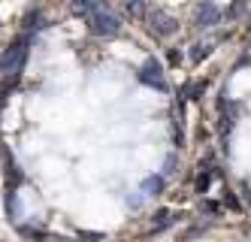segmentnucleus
<instances>
[{
    "label": "nucleus",
    "instance_id": "4",
    "mask_svg": "<svg viewBox=\"0 0 251 242\" xmlns=\"http://www.w3.org/2000/svg\"><path fill=\"white\" fill-rule=\"evenodd\" d=\"M136 76H139V82H142V85H149V88H157V91H167V76H164V67H160L154 58L142 64Z\"/></svg>",
    "mask_w": 251,
    "mask_h": 242
},
{
    "label": "nucleus",
    "instance_id": "7",
    "mask_svg": "<svg viewBox=\"0 0 251 242\" xmlns=\"http://www.w3.org/2000/svg\"><path fill=\"white\" fill-rule=\"evenodd\" d=\"M160 185H164V179H160V176L146 179V182H142V191H146V194H157V191H160Z\"/></svg>",
    "mask_w": 251,
    "mask_h": 242
},
{
    "label": "nucleus",
    "instance_id": "6",
    "mask_svg": "<svg viewBox=\"0 0 251 242\" xmlns=\"http://www.w3.org/2000/svg\"><path fill=\"white\" fill-rule=\"evenodd\" d=\"M170 224H173V212L160 209V212L154 215V230H160V227H170Z\"/></svg>",
    "mask_w": 251,
    "mask_h": 242
},
{
    "label": "nucleus",
    "instance_id": "3",
    "mask_svg": "<svg viewBox=\"0 0 251 242\" xmlns=\"http://www.w3.org/2000/svg\"><path fill=\"white\" fill-rule=\"evenodd\" d=\"M146 22H149V30L154 36H173L178 30V22L170 12H164V9H149L146 12Z\"/></svg>",
    "mask_w": 251,
    "mask_h": 242
},
{
    "label": "nucleus",
    "instance_id": "2",
    "mask_svg": "<svg viewBox=\"0 0 251 242\" xmlns=\"http://www.w3.org/2000/svg\"><path fill=\"white\" fill-rule=\"evenodd\" d=\"M27 46H30V40L25 36V40H15L3 52V58H0V73H3V76H19L22 73V67L27 61Z\"/></svg>",
    "mask_w": 251,
    "mask_h": 242
},
{
    "label": "nucleus",
    "instance_id": "1",
    "mask_svg": "<svg viewBox=\"0 0 251 242\" xmlns=\"http://www.w3.org/2000/svg\"><path fill=\"white\" fill-rule=\"evenodd\" d=\"M88 30H91L94 36H106V40H109V36L121 33V22L106 6L103 9H91L88 12Z\"/></svg>",
    "mask_w": 251,
    "mask_h": 242
},
{
    "label": "nucleus",
    "instance_id": "5",
    "mask_svg": "<svg viewBox=\"0 0 251 242\" xmlns=\"http://www.w3.org/2000/svg\"><path fill=\"white\" fill-rule=\"evenodd\" d=\"M218 18H221V9L215 6L212 0L197 3V9H194V25L197 27H212V25H218Z\"/></svg>",
    "mask_w": 251,
    "mask_h": 242
},
{
    "label": "nucleus",
    "instance_id": "8",
    "mask_svg": "<svg viewBox=\"0 0 251 242\" xmlns=\"http://www.w3.org/2000/svg\"><path fill=\"white\" fill-rule=\"evenodd\" d=\"M209 52H212V43H200V46H194V52H191V61H200V58H206Z\"/></svg>",
    "mask_w": 251,
    "mask_h": 242
}]
</instances>
